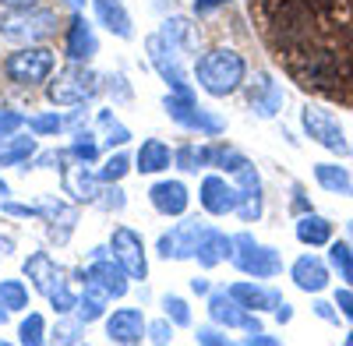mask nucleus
<instances>
[{"label":"nucleus","instance_id":"obj_1","mask_svg":"<svg viewBox=\"0 0 353 346\" xmlns=\"http://www.w3.org/2000/svg\"><path fill=\"white\" fill-rule=\"evenodd\" d=\"M244 57L237 50H212V53H205L201 61L194 64V74H198V85L209 96H230V92H237L241 89V81H244Z\"/></svg>","mask_w":353,"mask_h":346},{"label":"nucleus","instance_id":"obj_2","mask_svg":"<svg viewBox=\"0 0 353 346\" xmlns=\"http://www.w3.org/2000/svg\"><path fill=\"white\" fill-rule=\"evenodd\" d=\"M233 247H237L233 251V262H237L241 272H248L254 279H272L283 272V258L276 254V247L258 244L251 234H237L233 237Z\"/></svg>","mask_w":353,"mask_h":346},{"label":"nucleus","instance_id":"obj_3","mask_svg":"<svg viewBox=\"0 0 353 346\" xmlns=\"http://www.w3.org/2000/svg\"><path fill=\"white\" fill-rule=\"evenodd\" d=\"M149 61H152V68L163 74V81H170V89L173 92H181V96H191V81H188V74H184V50H176L170 39H163L159 32L156 36H149Z\"/></svg>","mask_w":353,"mask_h":346},{"label":"nucleus","instance_id":"obj_4","mask_svg":"<svg viewBox=\"0 0 353 346\" xmlns=\"http://www.w3.org/2000/svg\"><path fill=\"white\" fill-rule=\"evenodd\" d=\"M57 28V14L50 11H11L0 18V36L11 39V43H36V39H46Z\"/></svg>","mask_w":353,"mask_h":346},{"label":"nucleus","instance_id":"obj_5","mask_svg":"<svg viewBox=\"0 0 353 346\" xmlns=\"http://www.w3.org/2000/svg\"><path fill=\"white\" fill-rule=\"evenodd\" d=\"M99 92V78L88 71L85 64H71L68 71L57 74V81L50 85V99L61 106H78L85 99H92Z\"/></svg>","mask_w":353,"mask_h":346},{"label":"nucleus","instance_id":"obj_6","mask_svg":"<svg viewBox=\"0 0 353 346\" xmlns=\"http://www.w3.org/2000/svg\"><path fill=\"white\" fill-rule=\"evenodd\" d=\"M8 78L18 81V85H36V81H46L50 71H53V53L43 50V46H25L18 53L8 57V64H4Z\"/></svg>","mask_w":353,"mask_h":346},{"label":"nucleus","instance_id":"obj_7","mask_svg":"<svg viewBox=\"0 0 353 346\" xmlns=\"http://www.w3.org/2000/svg\"><path fill=\"white\" fill-rule=\"evenodd\" d=\"M163 106H166V113H170V117H173L176 124H181V128H188V131L209 134V138L223 134V121H219V117H212L209 110L194 106V99H191V96L173 92V96H166V99H163Z\"/></svg>","mask_w":353,"mask_h":346},{"label":"nucleus","instance_id":"obj_8","mask_svg":"<svg viewBox=\"0 0 353 346\" xmlns=\"http://www.w3.org/2000/svg\"><path fill=\"white\" fill-rule=\"evenodd\" d=\"M81 279H85V286H96V290H103L113 301V297L128 294V279L131 276L124 272V265L117 262V258H106V247H96V262L81 272Z\"/></svg>","mask_w":353,"mask_h":346},{"label":"nucleus","instance_id":"obj_9","mask_svg":"<svg viewBox=\"0 0 353 346\" xmlns=\"http://www.w3.org/2000/svg\"><path fill=\"white\" fill-rule=\"evenodd\" d=\"M301 121H304V131L311 141H318L321 149H329L336 156L346 152V134H343V124L339 117H332L329 110H321V106H304L301 113Z\"/></svg>","mask_w":353,"mask_h":346},{"label":"nucleus","instance_id":"obj_10","mask_svg":"<svg viewBox=\"0 0 353 346\" xmlns=\"http://www.w3.org/2000/svg\"><path fill=\"white\" fill-rule=\"evenodd\" d=\"M110 247H113V258L124 265V272L131 279H145L149 276V262H145V244L134 230L128 226H117L113 237H110Z\"/></svg>","mask_w":353,"mask_h":346},{"label":"nucleus","instance_id":"obj_11","mask_svg":"<svg viewBox=\"0 0 353 346\" xmlns=\"http://www.w3.org/2000/svg\"><path fill=\"white\" fill-rule=\"evenodd\" d=\"M205 226L201 219H184V223H176V226H170V234H163L159 237V254L163 258H194V251H198V241L205 237Z\"/></svg>","mask_w":353,"mask_h":346},{"label":"nucleus","instance_id":"obj_12","mask_svg":"<svg viewBox=\"0 0 353 346\" xmlns=\"http://www.w3.org/2000/svg\"><path fill=\"white\" fill-rule=\"evenodd\" d=\"M209 314L219 322V325H226V329H248V332H261L258 329V318H251V314H244V304L233 297L230 290L226 294H212L209 297Z\"/></svg>","mask_w":353,"mask_h":346},{"label":"nucleus","instance_id":"obj_13","mask_svg":"<svg viewBox=\"0 0 353 346\" xmlns=\"http://www.w3.org/2000/svg\"><path fill=\"white\" fill-rule=\"evenodd\" d=\"M149 332V325H145V314L138 307H121V311H113V318L106 322V336L110 343H141V336Z\"/></svg>","mask_w":353,"mask_h":346},{"label":"nucleus","instance_id":"obj_14","mask_svg":"<svg viewBox=\"0 0 353 346\" xmlns=\"http://www.w3.org/2000/svg\"><path fill=\"white\" fill-rule=\"evenodd\" d=\"M201 205L209 209L212 216L237 212V205H241V187H230L223 177H205V181H201Z\"/></svg>","mask_w":353,"mask_h":346},{"label":"nucleus","instance_id":"obj_15","mask_svg":"<svg viewBox=\"0 0 353 346\" xmlns=\"http://www.w3.org/2000/svg\"><path fill=\"white\" fill-rule=\"evenodd\" d=\"M64 194H71L74 201H99V173H92L81 159L74 166H64Z\"/></svg>","mask_w":353,"mask_h":346},{"label":"nucleus","instance_id":"obj_16","mask_svg":"<svg viewBox=\"0 0 353 346\" xmlns=\"http://www.w3.org/2000/svg\"><path fill=\"white\" fill-rule=\"evenodd\" d=\"M290 276H293V283H297L304 294H321L329 286V265L321 262V258H314V254L297 258L293 269H290Z\"/></svg>","mask_w":353,"mask_h":346},{"label":"nucleus","instance_id":"obj_17","mask_svg":"<svg viewBox=\"0 0 353 346\" xmlns=\"http://www.w3.org/2000/svg\"><path fill=\"white\" fill-rule=\"evenodd\" d=\"M99 43H96V32H92V25H88L81 14L71 18V28H68V57L74 64H88L96 57Z\"/></svg>","mask_w":353,"mask_h":346},{"label":"nucleus","instance_id":"obj_18","mask_svg":"<svg viewBox=\"0 0 353 346\" xmlns=\"http://www.w3.org/2000/svg\"><path fill=\"white\" fill-rule=\"evenodd\" d=\"M237 177H241V205H237V216L251 223V219L261 216V177H258V170L251 163H244L237 170Z\"/></svg>","mask_w":353,"mask_h":346},{"label":"nucleus","instance_id":"obj_19","mask_svg":"<svg viewBox=\"0 0 353 346\" xmlns=\"http://www.w3.org/2000/svg\"><path fill=\"white\" fill-rule=\"evenodd\" d=\"M251 110L258 117H276L283 110V89L269 78V74H258L254 85H251Z\"/></svg>","mask_w":353,"mask_h":346},{"label":"nucleus","instance_id":"obj_20","mask_svg":"<svg viewBox=\"0 0 353 346\" xmlns=\"http://www.w3.org/2000/svg\"><path fill=\"white\" fill-rule=\"evenodd\" d=\"M149 198H152V205H156L163 216H181V212L188 209V187H184L181 181H159V184L149 191Z\"/></svg>","mask_w":353,"mask_h":346},{"label":"nucleus","instance_id":"obj_21","mask_svg":"<svg viewBox=\"0 0 353 346\" xmlns=\"http://www.w3.org/2000/svg\"><path fill=\"white\" fill-rule=\"evenodd\" d=\"M230 254H233V237L219 234V230H205V237L198 241V251H194L198 265H205V269L219 265L223 258H230Z\"/></svg>","mask_w":353,"mask_h":346},{"label":"nucleus","instance_id":"obj_22","mask_svg":"<svg viewBox=\"0 0 353 346\" xmlns=\"http://www.w3.org/2000/svg\"><path fill=\"white\" fill-rule=\"evenodd\" d=\"M92 8H96L99 25H106L113 36H121V39H131V36H134V28H131V14L124 11L121 0H96Z\"/></svg>","mask_w":353,"mask_h":346},{"label":"nucleus","instance_id":"obj_23","mask_svg":"<svg viewBox=\"0 0 353 346\" xmlns=\"http://www.w3.org/2000/svg\"><path fill=\"white\" fill-rule=\"evenodd\" d=\"M25 276L32 279V286H36L39 294H50L53 283L61 279V269H57V262H53L46 251H36V254L25 262Z\"/></svg>","mask_w":353,"mask_h":346},{"label":"nucleus","instance_id":"obj_24","mask_svg":"<svg viewBox=\"0 0 353 346\" xmlns=\"http://www.w3.org/2000/svg\"><path fill=\"white\" fill-rule=\"evenodd\" d=\"M297 241L301 244H311V247L329 244L332 241V223L325 216H318V212H304L297 219Z\"/></svg>","mask_w":353,"mask_h":346},{"label":"nucleus","instance_id":"obj_25","mask_svg":"<svg viewBox=\"0 0 353 346\" xmlns=\"http://www.w3.org/2000/svg\"><path fill=\"white\" fill-rule=\"evenodd\" d=\"M314 181L325 191H332V194H343V198L353 194V177L339 163H314Z\"/></svg>","mask_w":353,"mask_h":346},{"label":"nucleus","instance_id":"obj_26","mask_svg":"<svg viewBox=\"0 0 353 346\" xmlns=\"http://www.w3.org/2000/svg\"><path fill=\"white\" fill-rule=\"evenodd\" d=\"M159 36L170 39L176 50H184V53H194V50H198V28H194L188 18H170V21H163Z\"/></svg>","mask_w":353,"mask_h":346},{"label":"nucleus","instance_id":"obj_27","mask_svg":"<svg viewBox=\"0 0 353 346\" xmlns=\"http://www.w3.org/2000/svg\"><path fill=\"white\" fill-rule=\"evenodd\" d=\"M230 294L237 297L244 307H251V311H261V307H279V304H283V297H279V294H269V290H261V286H254V283H233V286H230Z\"/></svg>","mask_w":353,"mask_h":346},{"label":"nucleus","instance_id":"obj_28","mask_svg":"<svg viewBox=\"0 0 353 346\" xmlns=\"http://www.w3.org/2000/svg\"><path fill=\"white\" fill-rule=\"evenodd\" d=\"M170 166V149L163 145L159 138H149L145 145L138 149V170L141 173H159Z\"/></svg>","mask_w":353,"mask_h":346},{"label":"nucleus","instance_id":"obj_29","mask_svg":"<svg viewBox=\"0 0 353 346\" xmlns=\"http://www.w3.org/2000/svg\"><path fill=\"white\" fill-rule=\"evenodd\" d=\"M106 294L103 290H96V286H85V294H81V301H78V322H96V318H103V307H106Z\"/></svg>","mask_w":353,"mask_h":346},{"label":"nucleus","instance_id":"obj_30","mask_svg":"<svg viewBox=\"0 0 353 346\" xmlns=\"http://www.w3.org/2000/svg\"><path fill=\"white\" fill-rule=\"evenodd\" d=\"M329 262L339 272V279L353 286V247L343 241H329Z\"/></svg>","mask_w":353,"mask_h":346},{"label":"nucleus","instance_id":"obj_31","mask_svg":"<svg viewBox=\"0 0 353 346\" xmlns=\"http://www.w3.org/2000/svg\"><path fill=\"white\" fill-rule=\"evenodd\" d=\"M176 166L188 170V173H198L205 166H212V149H205V145H184V149H176Z\"/></svg>","mask_w":353,"mask_h":346},{"label":"nucleus","instance_id":"obj_32","mask_svg":"<svg viewBox=\"0 0 353 346\" xmlns=\"http://www.w3.org/2000/svg\"><path fill=\"white\" fill-rule=\"evenodd\" d=\"M0 304L8 311H21L28 307V290L21 279H0Z\"/></svg>","mask_w":353,"mask_h":346},{"label":"nucleus","instance_id":"obj_33","mask_svg":"<svg viewBox=\"0 0 353 346\" xmlns=\"http://www.w3.org/2000/svg\"><path fill=\"white\" fill-rule=\"evenodd\" d=\"M99 128L106 131V138H103V141H106L110 149H113V145H124V141L131 138V131H128V128H124L121 121H117L110 110H103V113H99Z\"/></svg>","mask_w":353,"mask_h":346},{"label":"nucleus","instance_id":"obj_34","mask_svg":"<svg viewBox=\"0 0 353 346\" xmlns=\"http://www.w3.org/2000/svg\"><path fill=\"white\" fill-rule=\"evenodd\" d=\"M43 332H46L43 314H28V318L21 322V329H18V339H21L25 346H36V343H43Z\"/></svg>","mask_w":353,"mask_h":346},{"label":"nucleus","instance_id":"obj_35","mask_svg":"<svg viewBox=\"0 0 353 346\" xmlns=\"http://www.w3.org/2000/svg\"><path fill=\"white\" fill-rule=\"evenodd\" d=\"M46 297H50V304L61 311V314H68L71 307H78V301H74V294L68 290V283H64V279H57V283H53V290H50Z\"/></svg>","mask_w":353,"mask_h":346},{"label":"nucleus","instance_id":"obj_36","mask_svg":"<svg viewBox=\"0 0 353 346\" xmlns=\"http://www.w3.org/2000/svg\"><path fill=\"white\" fill-rule=\"evenodd\" d=\"M71 156H74V159H81V163H92V159L99 156V145L92 141V134L78 131V134H74V145H71Z\"/></svg>","mask_w":353,"mask_h":346},{"label":"nucleus","instance_id":"obj_37","mask_svg":"<svg viewBox=\"0 0 353 346\" xmlns=\"http://www.w3.org/2000/svg\"><path fill=\"white\" fill-rule=\"evenodd\" d=\"M128 170H131V159H128L124 152H117V156H110L106 166L99 170V181H121Z\"/></svg>","mask_w":353,"mask_h":346},{"label":"nucleus","instance_id":"obj_38","mask_svg":"<svg viewBox=\"0 0 353 346\" xmlns=\"http://www.w3.org/2000/svg\"><path fill=\"white\" fill-rule=\"evenodd\" d=\"M163 307H166V318H170L173 325H191V311H188V304H184L181 297H166Z\"/></svg>","mask_w":353,"mask_h":346},{"label":"nucleus","instance_id":"obj_39","mask_svg":"<svg viewBox=\"0 0 353 346\" xmlns=\"http://www.w3.org/2000/svg\"><path fill=\"white\" fill-rule=\"evenodd\" d=\"M28 121L21 117V113H14V110H0V141L4 138H11L18 128H25Z\"/></svg>","mask_w":353,"mask_h":346},{"label":"nucleus","instance_id":"obj_40","mask_svg":"<svg viewBox=\"0 0 353 346\" xmlns=\"http://www.w3.org/2000/svg\"><path fill=\"white\" fill-rule=\"evenodd\" d=\"M61 117H57V113H46V117H32L28 121V128H32L36 134H53V131H61Z\"/></svg>","mask_w":353,"mask_h":346},{"label":"nucleus","instance_id":"obj_41","mask_svg":"<svg viewBox=\"0 0 353 346\" xmlns=\"http://www.w3.org/2000/svg\"><path fill=\"white\" fill-rule=\"evenodd\" d=\"M81 325H85V322H64V325H57V339H61V343H78V339H81V336H78Z\"/></svg>","mask_w":353,"mask_h":346},{"label":"nucleus","instance_id":"obj_42","mask_svg":"<svg viewBox=\"0 0 353 346\" xmlns=\"http://www.w3.org/2000/svg\"><path fill=\"white\" fill-rule=\"evenodd\" d=\"M4 212L8 216H43V205H18V201H8Z\"/></svg>","mask_w":353,"mask_h":346},{"label":"nucleus","instance_id":"obj_43","mask_svg":"<svg viewBox=\"0 0 353 346\" xmlns=\"http://www.w3.org/2000/svg\"><path fill=\"white\" fill-rule=\"evenodd\" d=\"M149 339H152V343H170V339H173V329H170L166 322H152V325H149Z\"/></svg>","mask_w":353,"mask_h":346},{"label":"nucleus","instance_id":"obj_44","mask_svg":"<svg viewBox=\"0 0 353 346\" xmlns=\"http://www.w3.org/2000/svg\"><path fill=\"white\" fill-rule=\"evenodd\" d=\"M336 307H339V314H346V318L353 322V290H339L336 294Z\"/></svg>","mask_w":353,"mask_h":346},{"label":"nucleus","instance_id":"obj_45","mask_svg":"<svg viewBox=\"0 0 353 346\" xmlns=\"http://www.w3.org/2000/svg\"><path fill=\"white\" fill-rule=\"evenodd\" d=\"M103 209H124V191L121 187H113V191H103Z\"/></svg>","mask_w":353,"mask_h":346},{"label":"nucleus","instance_id":"obj_46","mask_svg":"<svg viewBox=\"0 0 353 346\" xmlns=\"http://www.w3.org/2000/svg\"><path fill=\"white\" fill-rule=\"evenodd\" d=\"M198 343H226V336L223 332H216V329H198Z\"/></svg>","mask_w":353,"mask_h":346},{"label":"nucleus","instance_id":"obj_47","mask_svg":"<svg viewBox=\"0 0 353 346\" xmlns=\"http://www.w3.org/2000/svg\"><path fill=\"white\" fill-rule=\"evenodd\" d=\"M314 311H318V318H325V322H339V314L332 311V304H325V301H318L314 304Z\"/></svg>","mask_w":353,"mask_h":346},{"label":"nucleus","instance_id":"obj_48","mask_svg":"<svg viewBox=\"0 0 353 346\" xmlns=\"http://www.w3.org/2000/svg\"><path fill=\"white\" fill-rule=\"evenodd\" d=\"M226 0H194V11L198 14H209V11H216V8H223Z\"/></svg>","mask_w":353,"mask_h":346},{"label":"nucleus","instance_id":"obj_49","mask_svg":"<svg viewBox=\"0 0 353 346\" xmlns=\"http://www.w3.org/2000/svg\"><path fill=\"white\" fill-rule=\"evenodd\" d=\"M4 4H8L11 11H25V8H36L39 0H4Z\"/></svg>","mask_w":353,"mask_h":346},{"label":"nucleus","instance_id":"obj_50","mask_svg":"<svg viewBox=\"0 0 353 346\" xmlns=\"http://www.w3.org/2000/svg\"><path fill=\"white\" fill-rule=\"evenodd\" d=\"M276 318H279V322H290V318H293V307H290L286 301H283V304L276 307Z\"/></svg>","mask_w":353,"mask_h":346},{"label":"nucleus","instance_id":"obj_51","mask_svg":"<svg viewBox=\"0 0 353 346\" xmlns=\"http://www.w3.org/2000/svg\"><path fill=\"white\" fill-rule=\"evenodd\" d=\"M191 290L194 294H209V283H205V279H191Z\"/></svg>","mask_w":353,"mask_h":346},{"label":"nucleus","instance_id":"obj_52","mask_svg":"<svg viewBox=\"0 0 353 346\" xmlns=\"http://www.w3.org/2000/svg\"><path fill=\"white\" fill-rule=\"evenodd\" d=\"M14 251V244L8 241V237H0V258H4V254H11Z\"/></svg>","mask_w":353,"mask_h":346},{"label":"nucleus","instance_id":"obj_53","mask_svg":"<svg viewBox=\"0 0 353 346\" xmlns=\"http://www.w3.org/2000/svg\"><path fill=\"white\" fill-rule=\"evenodd\" d=\"M68 4H71L74 11H81V8H85V0H68Z\"/></svg>","mask_w":353,"mask_h":346},{"label":"nucleus","instance_id":"obj_54","mask_svg":"<svg viewBox=\"0 0 353 346\" xmlns=\"http://www.w3.org/2000/svg\"><path fill=\"white\" fill-rule=\"evenodd\" d=\"M4 322H8V307H4V304H0V325H4Z\"/></svg>","mask_w":353,"mask_h":346},{"label":"nucleus","instance_id":"obj_55","mask_svg":"<svg viewBox=\"0 0 353 346\" xmlns=\"http://www.w3.org/2000/svg\"><path fill=\"white\" fill-rule=\"evenodd\" d=\"M4 149H8V138H4V141H0V159H4Z\"/></svg>","mask_w":353,"mask_h":346},{"label":"nucleus","instance_id":"obj_56","mask_svg":"<svg viewBox=\"0 0 353 346\" xmlns=\"http://www.w3.org/2000/svg\"><path fill=\"white\" fill-rule=\"evenodd\" d=\"M346 346H353V332H346Z\"/></svg>","mask_w":353,"mask_h":346},{"label":"nucleus","instance_id":"obj_57","mask_svg":"<svg viewBox=\"0 0 353 346\" xmlns=\"http://www.w3.org/2000/svg\"><path fill=\"white\" fill-rule=\"evenodd\" d=\"M0 194H8V184L4 181H0Z\"/></svg>","mask_w":353,"mask_h":346},{"label":"nucleus","instance_id":"obj_58","mask_svg":"<svg viewBox=\"0 0 353 346\" xmlns=\"http://www.w3.org/2000/svg\"><path fill=\"white\" fill-rule=\"evenodd\" d=\"M350 241H353V223H350Z\"/></svg>","mask_w":353,"mask_h":346}]
</instances>
